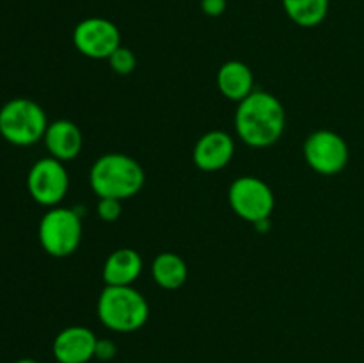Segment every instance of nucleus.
<instances>
[{
	"instance_id": "obj_1",
	"label": "nucleus",
	"mask_w": 364,
	"mask_h": 363,
	"mask_svg": "<svg viewBox=\"0 0 364 363\" xmlns=\"http://www.w3.org/2000/svg\"><path fill=\"white\" fill-rule=\"evenodd\" d=\"M287 127V110L272 93L255 89L242 100L235 112V130L242 142L251 148L276 144Z\"/></svg>"
},
{
	"instance_id": "obj_2",
	"label": "nucleus",
	"mask_w": 364,
	"mask_h": 363,
	"mask_svg": "<svg viewBox=\"0 0 364 363\" xmlns=\"http://www.w3.org/2000/svg\"><path fill=\"white\" fill-rule=\"evenodd\" d=\"M146 174L141 164L127 153H105L89 171V185L98 198H134L144 187Z\"/></svg>"
},
{
	"instance_id": "obj_3",
	"label": "nucleus",
	"mask_w": 364,
	"mask_h": 363,
	"mask_svg": "<svg viewBox=\"0 0 364 363\" xmlns=\"http://www.w3.org/2000/svg\"><path fill=\"white\" fill-rule=\"evenodd\" d=\"M96 313L107 330L114 333H134L148 322L149 305L144 295L132 285H105L98 298Z\"/></svg>"
},
{
	"instance_id": "obj_4",
	"label": "nucleus",
	"mask_w": 364,
	"mask_h": 363,
	"mask_svg": "<svg viewBox=\"0 0 364 363\" xmlns=\"http://www.w3.org/2000/svg\"><path fill=\"white\" fill-rule=\"evenodd\" d=\"M48 120L38 102L31 98H13L0 107V135L9 144L32 146L45 137Z\"/></svg>"
},
{
	"instance_id": "obj_5",
	"label": "nucleus",
	"mask_w": 364,
	"mask_h": 363,
	"mask_svg": "<svg viewBox=\"0 0 364 363\" xmlns=\"http://www.w3.org/2000/svg\"><path fill=\"white\" fill-rule=\"evenodd\" d=\"M38 238L46 255L53 258L71 256L82 242L80 214L66 206H52L39 221Z\"/></svg>"
},
{
	"instance_id": "obj_6",
	"label": "nucleus",
	"mask_w": 364,
	"mask_h": 363,
	"mask_svg": "<svg viewBox=\"0 0 364 363\" xmlns=\"http://www.w3.org/2000/svg\"><path fill=\"white\" fill-rule=\"evenodd\" d=\"M228 201L235 216L251 224H258L270 219L276 206V196L262 178L240 177L231 182Z\"/></svg>"
},
{
	"instance_id": "obj_7",
	"label": "nucleus",
	"mask_w": 364,
	"mask_h": 363,
	"mask_svg": "<svg viewBox=\"0 0 364 363\" xmlns=\"http://www.w3.org/2000/svg\"><path fill=\"white\" fill-rule=\"evenodd\" d=\"M306 164L315 173L323 177H334L347 167L350 149L347 141L338 132L320 128L306 137L302 146Z\"/></svg>"
},
{
	"instance_id": "obj_8",
	"label": "nucleus",
	"mask_w": 364,
	"mask_h": 363,
	"mask_svg": "<svg viewBox=\"0 0 364 363\" xmlns=\"http://www.w3.org/2000/svg\"><path fill=\"white\" fill-rule=\"evenodd\" d=\"M70 189V174L64 162L45 157L32 164L27 174V191L31 198L41 206H59Z\"/></svg>"
},
{
	"instance_id": "obj_9",
	"label": "nucleus",
	"mask_w": 364,
	"mask_h": 363,
	"mask_svg": "<svg viewBox=\"0 0 364 363\" xmlns=\"http://www.w3.org/2000/svg\"><path fill=\"white\" fill-rule=\"evenodd\" d=\"M73 45L89 59H109L121 46V32L117 25L107 18H85L75 25Z\"/></svg>"
},
{
	"instance_id": "obj_10",
	"label": "nucleus",
	"mask_w": 364,
	"mask_h": 363,
	"mask_svg": "<svg viewBox=\"0 0 364 363\" xmlns=\"http://www.w3.org/2000/svg\"><path fill=\"white\" fill-rule=\"evenodd\" d=\"M98 337L85 326H68L53 338L52 352L57 363H89L95 358Z\"/></svg>"
},
{
	"instance_id": "obj_11",
	"label": "nucleus",
	"mask_w": 364,
	"mask_h": 363,
	"mask_svg": "<svg viewBox=\"0 0 364 363\" xmlns=\"http://www.w3.org/2000/svg\"><path fill=\"white\" fill-rule=\"evenodd\" d=\"M235 155V141L223 130H210L198 139L192 152L196 167L205 173L224 169Z\"/></svg>"
},
{
	"instance_id": "obj_12",
	"label": "nucleus",
	"mask_w": 364,
	"mask_h": 363,
	"mask_svg": "<svg viewBox=\"0 0 364 363\" xmlns=\"http://www.w3.org/2000/svg\"><path fill=\"white\" fill-rule=\"evenodd\" d=\"M43 141H45L50 157L60 160V162L77 159L84 148L82 130L78 128V125L70 120H55L48 123Z\"/></svg>"
},
{
	"instance_id": "obj_13",
	"label": "nucleus",
	"mask_w": 364,
	"mask_h": 363,
	"mask_svg": "<svg viewBox=\"0 0 364 363\" xmlns=\"http://www.w3.org/2000/svg\"><path fill=\"white\" fill-rule=\"evenodd\" d=\"M142 267H144V262L135 249L119 248L110 253L103 263V281L105 285H112V287L134 285L135 280L141 276Z\"/></svg>"
},
{
	"instance_id": "obj_14",
	"label": "nucleus",
	"mask_w": 364,
	"mask_h": 363,
	"mask_svg": "<svg viewBox=\"0 0 364 363\" xmlns=\"http://www.w3.org/2000/svg\"><path fill=\"white\" fill-rule=\"evenodd\" d=\"M217 88L224 98L240 103L255 91V75L242 60H228L217 71Z\"/></svg>"
},
{
	"instance_id": "obj_15",
	"label": "nucleus",
	"mask_w": 364,
	"mask_h": 363,
	"mask_svg": "<svg viewBox=\"0 0 364 363\" xmlns=\"http://www.w3.org/2000/svg\"><path fill=\"white\" fill-rule=\"evenodd\" d=\"M151 274L159 287L166 288V290H178L187 281L188 267L183 256H180L178 253L162 251L153 260Z\"/></svg>"
},
{
	"instance_id": "obj_16",
	"label": "nucleus",
	"mask_w": 364,
	"mask_h": 363,
	"mask_svg": "<svg viewBox=\"0 0 364 363\" xmlns=\"http://www.w3.org/2000/svg\"><path fill=\"white\" fill-rule=\"evenodd\" d=\"M283 9L295 25L311 28L327 18L329 0H283Z\"/></svg>"
},
{
	"instance_id": "obj_17",
	"label": "nucleus",
	"mask_w": 364,
	"mask_h": 363,
	"mask_svg": "<svg viewBox=\"0 0 364 363\" xmlns=\"http://www.w3.org/2000/svg\"><path fill=\"white\" fill-rule=\"evenodd\" d=\"M107 60H109V66L112 68L114 73L117 75H130L137 66V57L127 46H119Z\"/></svg>"
},
{
	"instance_id": "obj_18",
	"label": "nucleus",
	"mask_w": 364,
	"mask_h": 363,
	"mask_svg": "<svg viewBox=\"0 0 364 363\" xmlns=\"http://www.w3.org/2000/svg\"><path fill=\"white\" fill-rule=\"evenodd\" d=\"M123 212V201L114 198H98V205H96V214L105 223H116Z\"/></svg>"
},
{
	"instance_id": "obj_19",
	"label": "nucleus",
	"mask_w": 364,
	"mask_h": 363,
	"mask_svg": "<svg viewBox=\"0 0 364 363\" xmlns=\"http://www.w3.org/2000/svg\"><path fill=\"white\" fill-rule=\"evenodd\" d=\"M117 349L116 344H114L110 338H98L96 342V351H95V358L100 359V362H110V359L116 356Z\"/></svg>"
},
{
	"instance_id": "obj_20",
	"label": "nucleus",
	"mask_w": 364,
	"mask_h": 363,
	"mask_svg": "<svg viewBox=\"0 0 364 363\" xmlns=\"http://www.w3.org/2000/svg\"><path fill=\"white\" fill-rule=\"evenodd\" d=\"M226 0H201V11L210 18H217L226 11Z\"/></svg>"
},
{
	"instance_id": "obj_21",
	"label": "nucleus",
	"mask_w": 364,
	"mask_h": 363,
	"mask_svg": "<svg viewBox=\"0 0 364 363\" xmlns=\"http://www.w3.org/2000/svg\"><path fill=\"white\" fill-rule=\"evenodd\" d=\"M14 363H38V362H36V359H32V358H20V359H16Z\"/></svg>"
}]
</instances>
